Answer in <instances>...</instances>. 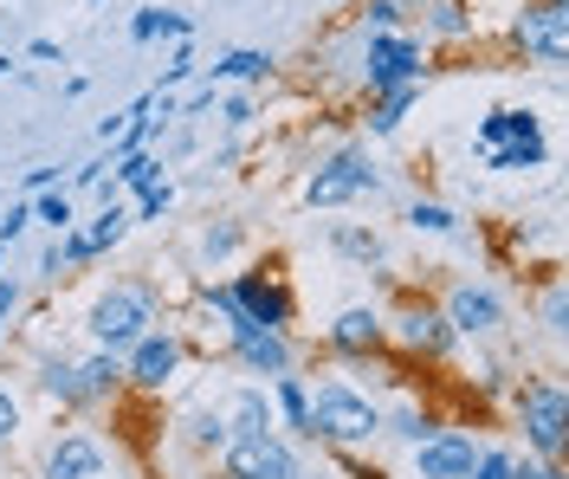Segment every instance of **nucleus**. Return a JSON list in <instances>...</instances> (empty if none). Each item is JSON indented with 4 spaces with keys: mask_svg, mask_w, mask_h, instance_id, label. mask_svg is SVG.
<instances>
[{
    "mask_svg": "<svg viewBox=\"0 0 569 479\" xmlns=\"http://www.w3.org/2000/svg\"><path fill=\"white\" fill-rule=\"evenodd\" d=\"M440 318L453 325V337H492L498 325H505V298H498L492 286L460 279V286L447 292V305H440Z\"/></svg>",
    "mask_w": 569,
    "mask_h": 479,
    "instance_id": "obj_10",
    "label": "nucleus"
},
{
    "mask_svg": "<svg viewBox=\"0 0 569 479\" xmlns=\"http://www.w3.org/2000/svg\"><path fill=\"white\" fill-rule=\"evenodd\" d=\"M208 479H233V473H208Z\"/></svg>",
    "mask_w": 569,
    "mask_h": 479,
    "instance_id": "obj_47",
    "label": "nucleus"
},
{
    "mask_svg": "<svg viewBox=\"0 0 569 479\" xmlns=\"http://www.w3.org/2000/svg\"><path fill=\"white\" fill-rule=\"evenodd\" d=\"M543 162H550V143H543V137H518V143L486 149V169H498V176H518V169H543Z\"/></svg>",
    "mask_w": 569,
    "mask_h": 479,
    "instance_id": "obj_19",
    "label": "nucleus"
},
{
    "mask_svg": "<svg viewBox=\"0 0 569 479\" xmlns=\"http://www.w3.org/2000/svg\"><path fill=\"white\" fill-rule=\"evenodd\" d=\"M511 479H569L557 460H525V467H511Z\"/></svg>",
    "mask_w": 569,
    "mask_h": 479,
    "instance_id": "obj_39",
    "label": "nucleus"
},
{
    "mask_svg": "<svg viewBox=\"0 0 569 479\" xmlns=\"http://www.w3.org/2000/svg\"><path fill=\"white\" fill-rule=\"evenodd\" d=\"M401 20H408L401 0H362V27L369 33H401Z\"/></svg>",
    "mask_w": 569,
    "mask_h": 479,
    "instance_id": "obj_30",
    "label": "nucleus"
},
{
    "mask_svg": "<svg viewBox=\"0 0 569 479\" xmlns=\"http://www.w3.org/2000/svg\"><path fill=\"white\" fill-rule=\"evenodd\" d=\"M181 357H188V343H181L176 331H149L142 343L123 350V382H137L142 396H162L181 376Z\"/></svg>",
    "mask_w": 569,
    "mask_h": 479,
    "instance_id": "obj_6",
    "label": "nucleus"
},
{
    "mask_svg": "<svg viewBox=\"0 0 569 479\" xmlns=\"http://www.w3.org/2000/svg\"><path fill=\"white\" fill-rule=\"evenodd\" d=\"M305 408H311V382L305 376H279L272 382V421H284L291 435H305Z\"/></svg>",
    "mask_w": 569,
    "mask_h": 479,
    "instance_id": "obj_21",
    "label": "nucleus"
},
{
    "mask_svg": "<svg viewBox=\"0 0 569 479\" xmlns=\"http://www.w3.org/2000/svg\"><path fill=\"white\" fill-rule=\"evenodd\" d=\"M266 72H272V59H266V52H252V46H240V52H227V59L213 66L208 84H259Z\"/></svg>",
    "mask_w": 569,
    "mask_h": 479,
    "instance_id": "obj_23",
    "label": "nucleus"
},
{
    "mask_svg": "<svg viewBox=\"0 0 569 479\" xmlns=\"http://www.w3.org/2000/svg\"><path fill=\"white\" fill-rule=\"evenodd\" d=\"M7 72H13V59H7V52H0V78H7Z\"/></svg>",
    "mask_w": 569,
    "mask_h": 479,
    "instance_id": "obj_45",
    "label": "nucleus"
},
{
    "mask_svg": "<svg viewBox=\"0 0 569 479\" xmlns=\"http://www.w3.org/2000/svg\"><path fill=\"white\" fill-rule=\"evenodd\" d=\"M395 337L408 343V350H421V357H453V325L440 318V305H401L395 311Z\"/></svg>",
    "mask_w": 569,
    "mask_h": 479,
    "instance_id": "obj_12",
    "label": "nucleus"
},
{
    "mask_svg": "<svg viewBox=\"0 0 569 479\" xmlns=\"http://www.w3.org/2000/svg\"><path fill=\"white\" fill-rule=\"evenodd\" d=\"M408 227L415 233H460V214L440 208V201H408Z\"/></svg>",
    "mask_w": 569,
    "mask_h": 479,
    "instance_id": "obj_28",
    "label": "nucleus"
},
{
    "mask_svg": "<svg viewBox=\"0 0 569 479\" xmlns=\"http://www.w3.org/2000/svg\"><path fill=\"white\" fill-rule=\"evenodd\" d=\"M220 453H227V473H233V479H298V473H305L284 435H259V441H227Z\"/></svg>",
    "mask_w": 569,
    "mask_h": 479,
    "instance_id": "obj_9",
    "label": "nucleus"
},
{
    "mask_svg": "<svg viewBox=\"0 0 569 479\" xmlns=\"http://www.w3.org/2000/svg\"><path fill=\"white\" fill-rule=\"evenodd\" d=\"M13 311H20V286H13V279H0V325H7Z\"/></svg>",
    "mask_w": 569,
    "mask_h": 479,
    "instance_id": "obj_42",
    "label": "nucleus"
},
{
    "mask_svg": "<svg viewBox=\"0 0 569 479\" xmlns=\"http://www.w3.org/2000/svg\"><path fill=\"white\" fill-rule=\"evenodd\" d=\"M401 7H427V0H401Z\"/></svg>",
    "mask_w": 569,
    "mask_h": 479,
    "instance_id": "obj_46",
    "label": "nucleus"
},
{
    "mask_svg": "<svg viewBox=\"0 0 569 479\" xmlns=\"http://www.w3.org/2000/svg\"><path fill=\"white\" fill-rule=\"evenodd\" d=\"M376 188V169H369V156L362 149H337V156H323L318 169H311V182H305V201L311 208H343L356 194H369Z\"/></svg>",
    "mask_w": 569,
    "mask_h": 479,
    "instance_id": "obj_5",
    "label": "nucleus"
},
{
    "mask_svg": "<svg viewBox=\"0 0 569 479\" xmlns=\"http://www.w3.org/2000/svg\"><path fill=\"white\" fill-rule=\"evenodd\" d=\"M39 389H46L52 402H66V408H84V389H78V369H71L66 357H52V363H39Z\"/></svg>",
    "mask_w": 569,
    "mask_h": 479,
    "instance_id": "obj_25",
    "label": "nucleus"
},
{
    "mask_svg": "<svg viewBox=\"0 0 569 479\" xmlns=\"http://www.w3.org/2000/svg\"><path fill=\"white\" fill-rule=\"evenodd\" d=\"M233 298H240V311H247V325L259 331H291V318H298V298L284 292L272 272H240V279H227Z\"/></svg>",
    "mask_w": 569,
    "mask_h": 479,
    "instance_id": "obj_7",
    "label": "nucleus"
},
{
    "mask_svg": "<svg viewBox=\"0 0 569 479\" xmlns=\"http://www.w3.org/2000/svg\"><path fill=\"white\" fill-rule=\"evenodd\" d=\"M59 182V169H52V162H46V169H27V188H52Z\"/></svg>",
    "mask_w": 569,
    "mask_h": 479,
    "instance_id": "obj_44",
    "label": "nucleus"
},
{
    "mask_svg": "<svg viewBox=\"0 0 569 479\" xmlns=\"http://www.w3.org/2000/svg\"><path fill=\"white\" fill-rule=\"evenodd\" d=\"M472 460H479V447H472V435H460V428H440L433 441L415 447V473L421 479H466Z\"/></svg>",
    "mask_w": 569,
    "mask_h": 479,
    "instance_id": "obj_11",
    "label": "nucleus"
},
{
    "mask_svg": "<svg viewBox=\"0 0 569 479\" xmlns=\"http://www.w3.org/2000/svg\"><path fill=\"white\" fill-rule=\"evenodd\" d=\"M117 182L137 188V194L142 188H156L162 182V156H149V149H142V156H123V162H117Z\"/></svg>",
    "mask_w": 569,
    "mask_h": 479,
    "instance_id": "obj_29",
    "label": "nucleus"
},
{
    "mask_svg": "<svg viewBox=\"0 0 569 479\" xmlns=\"http://www.w3.org/2000/svg\"><path fill=\"white\" fill-rule=\"evenodd\" d=\"M415 98H421V84H395V91H376V104H369V130H376V137L401 130V117L415 111Z\"/></svg>",
    "mask_w": 569,
    "mask_h": 479,
    "instance_id": "obj_22",
    "label": "nucleus"
},
{
    "mask_svg": "<svg viewBox=\"0 0 569 479\" xmlns=\"http://www.w3.org/2000/svg\"><path fill=\"white\" fill-rule=\"evenodd\" d=\"M382 435V408L369 396H356L350 382H318L311 389V408H305V441H330L337 453L350 447H369Z\"/></svg>",
    "mask_w": 569,
    "mask_h": 479,
    "instance_id": "obj_1",
    "label": "nucleus"
},
{
    "mask_svg": "<svg viewBox=\"0 0 569 479\" xmlns=\"http://www.w3.org/2000/svg\"><path fill=\"white\" fill-rule=\"evenodd\" d=\"M518 428H525V447L537 460H563V435H569L563 382H525L518 389Z\"/></svg>",
    "mask_w": 569,
    "mask_h": 479,
    "instance_id": "obj_3",
    "label": "nucleus"
},
{
    "mask_svg": "<svg viewBox=\"0 0 569 479\" xmlns=\"http://www.w3.org/2000/svg\"><path fill=\"white\" fill-rule=\"evenodd\" d=\"M543 325H550L557 337L569 331V305H563V286H550V292H543Z\"/></svg>",
    "mask_w": 569,
    "mask_h": 479,
    "instance_id": "obj_36",
    "label": "nucleus"
},
{
    "mask_svg": "<svg viewBox=\"0 0 569 479\" xmlns=\"http://www.w3.org/2000/svg\"><path fill=\"white\" fill-rule=\"evenodd\" d=\"M227 123H233V130L252 123V98H227Z\"/></svg>",
    "mask_w": 569,
    "mask_h": 479,
    "instance_id": "obj_43",
    "label": "nucleus"
},
{
    "mask_svg": "<svg viewBox=\"0 0 569 479\" xmlns=\"http://www.w3.org/2000/svg\"><path fill=\"white\" fill-rule=\"evenodd\" d=\"M39 479H104V447L98 435H59L39 460Z\"/></svg>",
    "mask_w": 569,
    "mask_h": 479,
    "instance_id": "obj_13",
    "label": "nucleus"
},
{
    "mask_svg": "<svg viewBox=\"0 0 569 479\" xmlns=\"http://www.w3.org/2000/svg\"><path fill=\"white\" fill-rule=\"evenodd\" d=\"M511 467H518L511 453H486V447H479V460H472V473L466 479H511Z\"/></svg>",
    "mask_w": 569,
    "mask_h": 479,
    "instance_id": "obj_34",
    "label": "nucleus"
},
{
    "mask_svg": "<svg viewBox=\"0 0 569 479\" xmlns=\"http://www.w3.org/2000/svg\"><path fill=\"white\" fill-rule=\"evenodd\" d=\"M194 72V52H188V39L176 46V59H169V72H162V84H181V78Z\"/></svg>",
    "mask_w": 569,
    "mask_h": 479,
    "instance_id": "obj_40",
    "label": "nucleus"
},
{
    "mask_svg": "<svg viewBox=\"0 0 569 479\" xmlns=\"http://www.w3.org/2000/svg\"><path fill=\"white\" fill-rule=\"evenodd\" d=\"M382 337H389V318H382L376 305H350V311H337V325H330V350H337V357H376Z\"/></svg>",
    "mask_w": 569,
    "mask_h": 479,
    "instance_id": "obj_14",
    "label": "nucleus"
},
{
    "mask_svg": "<svg viewBox=\"0 0 569 479\" xmlns=\"http://www.w3.org/2000/svg\"><path fill=\"white\" fill-rule=\"evenodd\" d=\"M362 78H369V98H376V91H395V84H427L421 39L369 33V46H362Z\"/></svg>",
    "mask_w": 569,
    "mask_h": 479,
    "instance_id": "obj_4",
    "label": "nucleus"
},
{
    "mask_svg": "<svg viewBox=\"0 0 569 479\" xmlns=\"http://www.w3.org/2000/svg\"><path fill=\"white\" fill-rule=\"evenodd\" d=\"M13 435H20V402H13V396L0 389V447L13 441Z\"/></svg>",
    "mask_w": 569,
    "mask_h": 479,
    "instance_id": "obj_38",
    "label": "nucleus"
},
{
    "mask_svg": "<svg viewBox=\"0 0 569 479\" xmlns=\"http://www.w3.org/2000/svg\"><path fill=\"white\" fill-rule=\"evenodd\" d=\"M518 137H543V123H537L531 111H486L479 117V149L518 143Z\"/></svg>",
    "mask_w": 569,
    "mask_h": 479,
    "instance_id": "obj_18",
    "label": "nucleus"
},
{
    "mask_svg": "<svg viewBox=\"0 0 569 479\" xmlns=\"http://www.w3.org/2000/svg\"><path fill=\"white\" fill-rule=\"evenodd\" d=\"M33 221H46L52 233H71V227H78V214H71V194H66V188L39 201V208H33Z\"/></svg>",
    "mask_w": 569,
    "mask_h": 479,
    "instance_id": "obj_31",
    "label": "nucleus"
},
{
    "mask_svg": "<svg viewBox=\"0 0 569 479\" xmlns=\"http://www.w3.org/2000/svg\"><path fill=\"white\" fill-rule=\"evenodd\" d=\"M382 428H389V435H401L408 447H421V441H433V435H440V421H433L427 408H395V415H382Z\"/></svg>",
    "mask_w": 569,
    "mask_h": 479,
    "instance_id": "obj_26",
    "label": "nucleus"
},
{
    "mask_svg": "<svg viewBox=\"0 0 569 479\" xmlns=\"http://www.w3.org/2000/svg\"><path fill=\"white\" fill-rule=\"evenodd\" d=\"M130 39H194V20L176 13V7H142L137 20H130Z\"/></svg>",
    "mask_w": 569,
    "mask_h": 479,
    "instance_id": "obj_20",
    "label": "nucleus"
},
{
    "mask_svg": "<svg viewBox=\"0 0 569 479\" xmlns=\"http://www.w3.org/2000/svg\"><path fill=\"white\" fill-rule=\"evenodd\" d=\"M149 331H156V298H149V286H110L91 305V337H98V350H110V357H123Z\"/></svg>",
    "mask_w": 569,
    "mask_h": 479,
    "instance_id": "obj_2",
    "label": "nucleus"
},
{
    "mask_svg": "<svg viewBox=\"0 0 569 479\" xmlns=\"http://www.w3.org/2000/svg\"><path fill=\"white\" fill-rule=\"evenodd\" d=\"M433 13H427V33H440V39H466L472 33V13H466L460 0H427Z\"/></svg>",
    "mask_w": 569,
    "mask_h": 479,
    "instance_id": "obj_27",
    "label": "nucleus"
},
{
    "mask_svg": "<svg viewBox=\"0 0 569 479\" xmlns=\"http://www.w3.org/2000/svg\"><path fill=\"white\" fill-rule=\"evenodd\" d=\"M563 33H569L563 0H537V7L518 13V27H511V39L525 46V59H537V66H563Z\"/></svg>",
    "mask_w": 569,
    "mask_h": 479,
    "instance_id": "obj_8",
    "label": "nucleus"
},
{
    "mask_svg": "<svg viewBox=\"0 0 569 479\" xmlns=\"http://www.w3.org/2000/svg\"><path fill=\"white\" fill-rule=\"evenodd\" d=\"M27 221H33V208H7V221H0V247H13V240L27 233Z\"/></svg>",
    "mask_w": 569,
    "mask_h": 479,
    "instance_id": "obj_37",
    "label": "nucleus"
},
{
    "mask_svg": "<svg viewBox=\"0 0 569 479\" xmlns=\"http://www.w3.org/2000/svg\"><path fill=\"white\" fill-rule=\"evenodd\" d=\"M169 201H176V188H169V182H156V188H142L137 214H142V221H156V214H169Z\"/></svg>",
    "mask_w": 569,
    "mask_h": 479,
    "instance_id": "obj_35",
    "label": "nucleus"
},
{
    "mask_svg": "<svg viewBox=\"0 0 569 479\" xmlns=\"http://www.w3.org/2000/svg\"><path fill=\"white\" fill-rule=\"evenodd\" d=\"M233 247H240V227H233V221H220V227L201 233V259H227Z\"/></svg>",
    "mask_w": 569,
    "mask_h": 479,
    "instance_id": "obj_33",
    "label": "nucleus"
},
{
    "mask_svg": "<svg viewBox=\"0 0 569 479\" xmlns=\"http://www.w3.org/2000/svg\"><path fill=\"white\" fill-rule=\"evenodd\" d=\"M227 441H259V435H279V421H272V396L266 389H240L233 402H227Z\"/></svg>",
    "mask_w": 569,
    "mask_h": 479,
    "instance_id": "obj_16",
    "label": "nucleus"
},
{
    "mask_svg": "<svg viewBox=\"0 0 569 479\" xmlns=\"http://www.w3.org/2000/svg\"><path fill=\"white\" fill-rule=\"evenodd\" d=\"M71 369H78L84 408L104 402V396H117V389H123V357H110V350H98V357H84V363H71Z\"/></svg>",
    "mask_w": 569,
    "mask_h": 479,
    "instance_id": "obj_17",
    "label": "nucleus"
},
{
    "mask_svg": "<svg viewBox=\"0 0 569 479\" xmlns=\"http://www.w3.org/2000/svg\"><path fill=\"white\" fill-rule=\"evenodd\" d=\"M130 221H137L130 208H117V201H104V214H98V221L84 227V247H91V253H110V247H117V240L130 233Z\"/></svg>",
    "mask_w": 569,
    "mask_h": 479,
    "instance_id": "obj_24",
    "label": "nucleus"
},
{
    "mask_svg": "<svg viewBox=\"0 0 569 479\" xmlns=\"http://www.w3.org/2000/svg\"><path fill=\"white\" fill-rule=\"evenodd\" d=\"M233 357H240V369H252V376H291V363H298V350H291V337L284 331H247L233 337Z\"/></svg>",
    "mask_w": 569,
    "mask_h": 479,
    "instance_id": "obj_15",
    "label": "nucleus"
},
{
    "mask_svg": "<svg viewBox=\"0 0 569 479\" xmlns=\"http://www.w3.org/2000/svg\"><path fill=\"white\" fill-rule=\"evenodd\" d=\"M104 169H117L110 156H98V162H84V169H78V188H104Z\"/></svg>",
    "mask_w": 569,
    "mask_h": 479,
    "instance_id": "obj_41",
    "label": "nucleus"
},
{
    "mask_svg": "<svg viewBox=\"0 0 569 479\" xmlns=\"http://www.w3.org/2000/svg\"><path fill=\"white\" fill-rule=\"evenodd\" d=\"M330 240H337V253H350V259H382V240L362 233V227H337Z\"/></svg>",
    "mask_w": 569,
    "mask_h": 479,
    "instance_id": "obj_32",
    "label": "nucleus"
}]
</instances>
